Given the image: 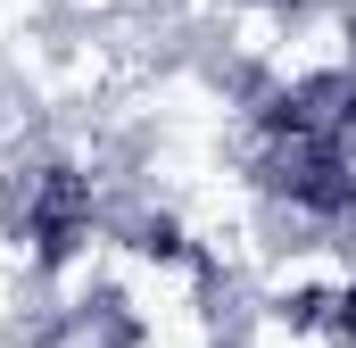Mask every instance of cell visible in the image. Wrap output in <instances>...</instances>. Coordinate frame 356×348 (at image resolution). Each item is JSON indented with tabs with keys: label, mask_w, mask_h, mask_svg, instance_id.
Wrapping results in <instances>:
<instances>
[{
	"label": "cell",
	"mask_w": 356,
	"mask_h": 348,
	"mask_svg": "<svg viewBox=\"0 0 356 348\" xmlns=\"http://www.w3.org/2000/svg\"><path fill=\"white\" fill-rule=\"evenodd\" d=\"M340 8H348V17H356V0H340Z\"/></svg>",
	"instance_id": "obj_1"
}]
</instances>
